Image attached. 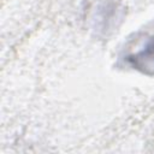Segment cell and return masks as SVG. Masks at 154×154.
Here are the masks:
<instances>
[{
	"label": "cell",
	"mask_w": 154,
	"mask_h": 154,
	"mask_svg": "<svg viewBox=\"0 0 154 154\" xmlns=\"http://www.w3.org/2000/svg\"><path fill=\"white\" fill-rule=\"evenodd\" d=\"M136 48L126 54L125 61L137 70H154V34L147 35L146 38L137 41Z\"/></svg>",
	"instance_id": "6da1fadb"
}]
</instances>
